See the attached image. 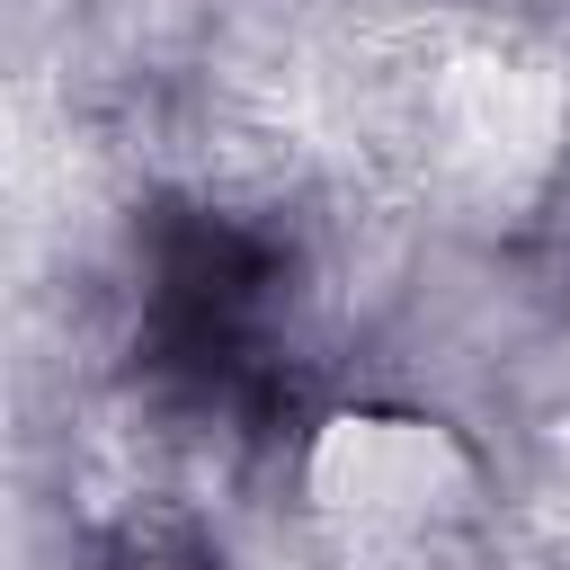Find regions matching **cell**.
Here are the masks:
<instances>
[{"instance_id": "cell-1", "label": "cell", "mask_w": 570, "mask_h": 570, "mask_svg": "<svg viewBox=\"0 0 570 570\" xmlns=\"http://www.w3.org/2000/svg\"><path fill=\"white\" fill-rule=\"evenodd\" d=\"M312 490L356 525H428L463 490V454L428 419H338L312 454Z\"/></svg>"}]
</instances>
